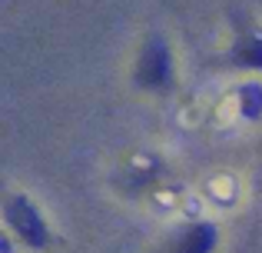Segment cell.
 Instances as JSON below:
<instances>
[{
  "label": "cell",
  "instance_id": "277c9868",
  "mask_svg": "<svg viewBox=\"0 0 262 253\" xmlns=\"http://www.w3.org/2000/svg\"><path fill=\"white\" fill-rule=\"evenodd\" d=\"M236 60L239 64H262V44H252V47L236 50Z\"/></svg>",
  "mask_w": 262,
  "mask_h": 253
},
{
  "label": "cell",
  "instance_id": "3957f363",
  "mask_svg": "<svg viewBox=\"0 0 262 253\" xmlns=\"http://www.w3.org/2000/svg\"><path fill=\"white\" fill-rule=\"evenodd\" d=\"M212 243H216V230H212L209 223H199V227H192L189 233L183 237L179 253H209Z\"/></svg>",
  "mask_w": 262,
  "mask_h": 253
},
{
  "label": "cell",
  "instance_id": "6da1fadb",
  "mask_svg": "<svg viewBox=\"0 0 262 253\" xmlns=\"http://www.w3.org/2000/svg\"><path fill=\"white\" fill-rule=\"evenodd\" d=\"M7 220H10V227L17 230L27 243H33V247H43L47 243V227H43L40 213L33 210V203L27 200V197H10V200H7Z\"/></svg>",
  "mask_w": 262,
  "mask_h": 253
},
{
  "label": "cell",
  "instance_id": "7a4b0ae2",
  "mask_svg": "<svg viewBox=\"0 0 262 253\" xmlns=\"http://www.w3.org/2000/svg\"><path fill=\"white\" fill-rule=\"evenodd\" d=\"M136 77H140L143 87H163L169 80V53L160 37H153L143 47L140 64H136Z\"/></svg>",
  "mask_w": 262,
  "mask_h": 253
}]
</instances>
